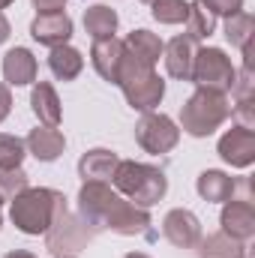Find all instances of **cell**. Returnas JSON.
Listing matches in <instances>:
<instances>
[{
  "label": "cell",
  "mask_w": 255,
  "mask_h": 258,
  "mask_svg": "<svg viewBox=\"0 0 255 258\" xmlns=\"http://www.w3.org/2000/svg\"><path fill=\"white\" fill-rule=\"evenodd\" d=\"M69 210L66 204V195L57 189H48V186H27L24 192H18L12 198V207H9V219L12 225L21 231V234H30V237H39L45 234L54 219Z\"/></svg>",
  "instance_id": "obj_1"
},
{
  "label": "cell",
  "mask_w": 255,
  "mask_h": 258,
  "mask_svg": "<svg viewBox=\"0 0 255 258\" xmlns=\"http://www.w3.org/2000/svg\"><path fill=\"white\" fill-rule=\"evenodd\" d=\"M111 186L120 195H126L129 201L138 204V207H153L168 192V177L156 165L135 162V159H120L117 168H114Z\"/></svg>",
  "instance_id": "obj_2"
},
{
  "label": "cell",
  "mask_w": 255,
  "mask_h": 258,
  "mask_svg": "<svg viewBox=\"0 0 255 258\" xmlns=\"http://www.w3.org/2000/svg\"><path fill=\"white\" fill-rule=\"evenodd\" d=\"M231 117V99L219 90L195 87L189 99L180 108V129L192 138H207Z\"/></svg>",
  "instance_id": "obj_3"
},
{
  "label": "cell",
  "mask_w": 255,
  "mask_h": 258,
  "mask_svg": "<svg viewBox=\"0 0 255 258\" xmlns=\"http://www.w3.org/2000/svg\"><path fill=\"white\" fill-rule=\"evenodd\" d=\"M117 87L123 90L129 108L147 114V111H156V105L162 102L165 96V81L156 75V69L141 60H135L132 54H123V66H120V81Z\"/></svg>",
  "instance_id": "obj_4"
},
{
  "label": "cell",
  "mask_w": 255,
  "mask_h": 258,
  "mask_svg": "<svg viewBox=\"0 0 255 258\" xmlns=\"http://www.w3.org/2000/svg\"><path fill=\"white\" fill-rule=\"evenodd\" d=\"M99 231L93 225H87L78 213H60L54 219V225L45 231V249L54 258H78L96 237Z\"/></svg>",
  "instance_id": "obj_5"
},
{
  "label": "cell",
  "mask_w": 255,
  "mask_h": 258,
  "mask_svg": "<svg viewBox=\"0 0 255 258\" xmlns=\"http://www.w3.org/2000/svg\"><path fill=\"white\" fill-rule=\"evenodd\" d=\"M234 75H237V69H234V63H231V57H228L222 48L207 45V48H198V54H195L189 81L195 84V87H204V90L231 93Z\"/></svg>",
  "instance_id": "obj_6"
},
{
  "label": "cell",
  "mask_w": 255,
  "mask_h": 258,
  "mask_svg": "<svg viewBox=\"0 0 255 258\" xmlns=\"http://www.w3.org/2000/svg\"><path fill=\"white\" fill-rule=\"evenodd\" d=\"M123 195L117 192L111 183H102V180H84L81 189H78V216L93 225L96 231L105 228V219L108 213L114 210V204L120 201Z\"/></svg>",
  "instance_id": "obj_7"
},
{
  "label": "cell",
  "mask_w": 255,
  "mask_h": 258,
  "mask_svg": "<svg viewBox=\"0 0 255 258\" xmlns=\"http://www.w3.org/2000/svg\"><path fill=\"white\" fill-rule=\"evenodd\" d=\"M135 141L141 144V150L147 153H168L177 147L180 141V126L168 117V114H159V111H147L138 117L135 123Z\"/></svg>",
  "instance_id": "obj_8"
},
{
  "label": "cell",
  "mask_w": 255,
  "mask_h": 258,
  "mask_svg": "<svg viewBox=\"0 0 255 258\" xmlns=\"http://www.w3.org/2000/svg\"><path fill=\"white\" fill-rule=\"evenodd\" d=\"M105 228L114 231V234H123V237H138V234L153 237L147 207H138V204H132L129 198H120V201L114 204V210H111L108 219H105Z\"/></svg>",
  "instance_id": "obj_9"
},
{
  "label": "cell",
  "mask_w": 255,
  "mask_h": 258,
  "mask_svg": "<svg viewBox=\"0 0 255 258\" xmlns=\"http://www.w3.org/2000/svg\"><path fill=\"white\" fill-rule=\"evenodd\" d=\"M219 225L228 237L246 243L252 240L255 234V207L252 198H228L222 204V216H219Z\"/></svg>",
  "instance_id": "obj_10"
},
{
  "label": "cell",
  "mask_w": 255,
  "mask_h": 258,
  "mask_svg": "<svg viewBox=\"0 0 255 258\" xmlns=\"http://www.w3.org/2000/svg\"><path fill=\"white\" fill-rule=\"evenodd\" d=\"M162 234H165V240H168L171 246H177V249H192V246L201 240V222H198V216H195L192 210L174 207V210H168L165 219H162Z\"/></svg>",
  "instance_id": "obj_11"
},
{
  "label": "cell",
  "mask_w": 255,
  "mask_h": 258,
  "mask_svg": "<svg viewBox=\"0 0 255 258\" xmlns=\"http://www.w3.org/2000/svg\"><path fill=\"white\" fill-rule=\"evenodd\" d=\"M123 54H126L123 39H117V36H108V39H93V48H90V63H93V69L99 72V78H105L108 84H117V81H120Z\"/></svg>",
  "instance_id": "obj_12"
},
{
  "label": "cell",
  "mask_w": 255,
  "mask_h": 258,
  "mask_svg": "<svg viewBox=\"0 0 255 258\" xmlns=\"http://www.w3.org/2000/svg\"><path fill=\"white\" fill-rule=\"evenodd\" d=\"M219 156L231 165V168H249L255 162V132L252 129L231 126L219 138Z\"/></svg>",
  "instance_id": "obj_13"
},
{
  "label": "cell",
  "mask_w": 255,
  "mask_h": 258,
  "mask_svg": "<svg viewBox=\"0 0 255 258\" xmlns=\"http://www.w3.org/2000/svg\"><path fill=\"white\" fill-rule=\"evenodd\" d=\"M30 36L45 45V48H57L66 45L69 36H72V18L66 12H45V15H36L30 21Z\"/></svg>",
  "instance_id": "obj_14"
},
{
  "label": "cell",
  "mask_w": 255,
  "mask_h": 258,
  "mask_svg": "<svg viewBox=\"0 0 255 258\" xmlns=\"http://www.w3.org/2000/svg\"><path fill=\"white\" fill-rule=\"evenodd\" d=\"M198 54V42H192L189 36H174L165 42L162 48V60H165V72L177 81H189L192 63Z\"/></svg>",
  "instance_id": "obj_15"
},
{
  "label": "cell",
  "mask_w": 255,
  "mask_h": 258,
  "mask_svg": "<svg viewBox=\"0 0 255 258\" xmlns=\"http://www.w3.org/2000/svg\"><path fill=\"white\" fill-rule=\"evenodd\" d=\"M24 147H27V153L36 156L39 162H54V159L63 156L66 138L57 126H42V123H39L36 129H30V135L24 138Z\"/></svg>",
  "instance_id": "obj_16"
},
{
  "label": "cell",
  "mask_w": 255,
  "mask_h": 258,
  "mask_svg": "<svg viewBox=\"0 0 255 258\" xmlns=\"http://www.w3.org/2000/svg\"><path fill=\"white\" fill-rule=\"evenodd\" d=\"M39 63L30 48H9L3 54V78L9 87H27L36 81Z\"/></svg>",
  "instance_id": "obj_17"
},
{
  "label": "cell",
  "mask_w": 255,
  "mask_h": 258,
  "mask_svg": "<svg viewBox=\"0 0 255 258\" xmlns=\"http://www.w3.org/2000/svg\"><path fill=\"white\" fill-rule=\"evenodd\" d=\"M117 162H120V156H117L114 150L93 147V150H87V153L78 159V177H81V180H102V183H111Z\"/></svg>",
  "instance_id": "obj_18"
},
{
  "label": "cell",
  "mask_w": 255,
  "mask_h": 258,
  "mask_svg": "<svg viewBox=\"0 0 255 258\" xmlns=\"http://www.w3.org/2000/svg\"><path fill=\"white\" fill-rule=\"evenodd\" d=\"M30 108H33V114H36V120L42 126H57L60 117H63L60 96H57V90L48 81H36L33 84V90H30Z\"/></svg>",
  "instance_id": "obj_19"
},
{
  "label": "cell",
  "mask_w": 255,
  "mask_h": 258,
  "mask_svg": "<svg viewBox=\"0 0 255 258\" xmlns=\"http://www.w3.org/2000/svg\"><path fill=\"white\" fill-rule=\"evenodd\" d=\"M195 189H198V195L204 201H210V204H225L228 198H234V192H237V180L231 174L219 171V168H207V171L198 174Z\"/></svg>",
  "instance_id": "obj_20"
},
{
  "label": "cell",
  "mask_w": 255,
  "mask_h": 258,
  "mask_svg": "<svg viewBox=\"0 0 255 258\" xmlns=\"http://www.w3.org/2000/svg\"><path fill=\"white\" fill-rule=\"evenodd\" d=\"M123 45H126V51L135 57V60L153 66V69H156V63H159V57H162V48H165V42H162L156 33L144 30V27L132 30L126 39H123Z\"/></svg>",
  "instance_id": "obj_21"
},
{
  "label": "cell",
  "mask_w": 255,
  "mask_h": 258,
  "mask_svg": "<svg viewBox=\"0 0 255 258\" xmlns=\"http://www.w3.org/2000/svg\"><path fill=\"white\" fill-rule=\"evenodd\" d=\"M117 24H120L117 12L111 6H105V3H93V6L84 9V30H87L90 39H108V36H114Z\"/></svg>",
  "instance_id": "obj_22"
},
{
  "label": "cell",
  "mask_w": 255,
  "mask_h": 258,
  "mask_svg": "<svg viewBox=\"0 0 255 258\" xmlns=\"http://www.w3.org/2000/svg\"><path fill=\"white\" fill-rule=\"evenodd\" d=\"M195 246H198V258H243L246 255V243L228 237L225 231H213V234L201 237Z\"/></svg>",
  "instance_id": "obj_23"
},
{
  "label": "cell",
  "mask_w": 255,
  "mask_h": 258,
  "mask_svg": "<svg viewBox=\"0 0 255 258\" xmlns=\"http://www.w3.org/2000/svg\"><path fill=\"white\" fill-rule=\"evenodd\" d=\"M48 69H51V75H54L57 81H72V78L81 75L84 57H81L78 48H72V45L66 42V45L51 48V54H48Z\"/></svg>",
  "instance_id": "obj_24"
},
{
  "label": "cell",
  "mask_w": 255,
  "mask_h": 258,
  "mask_svg": "<svg viewBox=\"0 0 255 258\" xmlns=\"http://www.w3.org/2000/svg\"><path fill=\"white\" fill-rule=\"evenodd\" d=\"M186 36H189L192 42H201V39H210L213 36V30H216V15L201 3V0H195L189 3V15H186Z\"/></svg>",
  "instance_id": "obj_25"
},
{
  "label": "cell",
  "mask_w": 255,
  "mask_h": 258,
  "mask_svg": "<svg viewBox=\"0 0 255 258\" xmlns=\"http://www.w3.org/2000/svg\"><path fill=\"white\" fill-rule=\"evenodd\" d=\"M252 30H255V18L249 12H237L225 18V39L234 48H246L252 42Z\"/></svg>",
  "instance_id": "obj_26"
},
{
  "label": "cell",
  "mask_w": 255,
  "mask_h": 258,
  "mask_svg": "<svg viewBox=\"0 0 255 258\" xmlns=\"http://www.w3.org/2000/svg\"><path fill=\"white\" fill-rule=\"evenodd\" d=\"M150 15L159 24H183L186 15H189V3L186 0H153Z\"/></svg>",
  "instance_id": "obj_27"
},
{
  "label": "cell",
  "mask_w": 255,
  "mask_h": 258,
  "mask_svg": "<svg viewBox=\"0 0 255 258\" xmlns=\"http://www.w3.org/2000/svg\"><path fill=\"white\" fill-rule=\"evenodd\" d=\"M24 156H27L24 138L0 132V168H21Z\"/></svg>",
  "instance_id": "obj_28"
},
{
  "label": "cell",
  "mask_w": 255,
  "mask_h": 258,
  "mask_svg": "<svg viewBox=\"0 0 255 258\" xmlns=\"http://www.w3.org/2000/svg\"><path fill=\"white\" fill-rule=\"evenodd\" d=\"M27 186H30V177H27L24 168H0V198L3 201H12Z\"/></svg>",
  "instance_id": "obj_29"
},
{
  "label": "cell",
  "mask_w": 255,
  "mask_h": 258,
  "mask_svg": "<svg viewBox=\"0 0 255 258\" xmlns=\"http://www.w3.org/2000/svg\"><path fill=\"white\" fill-rule=\"evenodd\" d=\"M231 120H234V126L240 129H252L255 132V99H237L234 105H231Z\"/></svg>",
  "instance_id": "obj_30"
},
{
  "label": "cell",
  "mask_w": 255,
  "mask_h": 258,
  "mask_svg": "<svg viewBox=\"0 0 255 258\" xmlns=\"http://www.w3.org/2000/svg\"><path fill=\"white\" fill-rule=\"evenodd\" d=\"M201 3H204L213 15H222V18L243 12V0H201Z\"/></svg>",
  "instance_id": "obj_31"
},
{
  "label": "cell",
  "mask_w": 255,
  "mask_h": 258,
  "mask_svg": "<svg viewBox=\"0 0 255 258\" xmlns=\"http://www.w3.org/2000/svg\"><path fill=\"white\" fill-rule=\"evenodd\" d=\"M36 15H45V12H63L66 9V0H30Z\"/></svg>",
  "instance_id": "obj_32"
},
{
  "label": "cell",
  "mask_w": 255,
  "mask_h": 258,
  "mask_svg": "<svg viewBox=\"0 0 255 258\" xmlns=\"http://www.w3.org/2000/svg\"><path fill=\"white\" fill-rule=\"evenodd\" d=\"M12 111V93H9V84H0V123L9 117Z\"/></svg>",
  "instance_id": "obj_33"
},
{
  "label": "cell",
  "mask_w": 255,
  "mask_h": 258,
  "mask_svg": "<svg viewBox=\"0 0 255 258\" xmlns=\"http://www.w3.org/2000/svg\"><path fill=\"white\" fill-rule=\"evenodd\" d=\"M9 33H12V27H9V18H6V15L0 12V45H3L6 39H9Z\"/></svg>",
  "instance_id": "obj_34"
},
{
  "label": "cell",
  "mask_w": 255,
  "mask_h": 258,
  "mask_svg": "<svg viewBox=\"0 0 255 258\" xmlns=\"http://www.w3.org/2000/svg\"><path fill=\"white\" fill-rule=\"evenodd\" d=\"M3 258H36L33 252H27V249H12V252H6Z\"/></svg>",
  "instance_id": "obj_35"
},
{
  "label": "cell",
  "mask_w": 255,
  "mask_h": 258,
  "mask_svg": "<svg viewBox=\"0 0 255 258\" xmlns=\"http://www.w3.org/2000/svg\"><path fill=\"white\" fill-rule=\"evenodd\" d=\"M123 258H150V255H147V252H126Z\"/></svg>",
  "instance_id": "obj_36"
},
{
  "label": "cell",
  "mask_w": 255,
  "mask_h": 258,
  "mask_svg": "<svg viewBox=\"0 0 255 258\" xmlns=\"http://www.w3.org/2000/svg\"><path fill=\"white\" fill-rule=\"evenodd\" d=\"M12 3H15V0H0V12H3L6 6H12Z\"/></svg>",
  "instance_id": "obj_37"
},
{
  "label": "cell",
  "mask_w": 255,
  "mask_h": 258,
  "mask_svg": "<svg viewBox=\"0 0 255 258\" xmlns=\"http://www.w3.org/2000/svg\"><path fill=\"white\" fill-rule=\"evenodd\" d=\"M0 225H3V198H0Z\"/></svg>",
  "instance_id": "obj_38"
},
{
  "label": "cell",
  "mask_w": 255,
  "mask_h": 258,
  "mask_svg": "<svg viewBox=\"0 0 255 258\" xmlns=\"http://www.w3.org/2000/svg\"><path fill=\"white\" fill-rule=\"evenodd\" d=\"M141 3H153V0H141Z\"/></svg>",
  "instance_id": "obj_39"
},
{
  "label": "cell",
  "mask_w": 255,
  "mask_h": 258,
  "mask_svg": "<svg viewBox=\"0 0 255 258\" xmlns=\"http://www.w3.org/2000/svg\"><path fill=\"white\" fill-rule=\"evenodd\" d=\"M243 258H249V252H246V255H243Z\"/></svg>",
  "instance_id": "obj_40"
}]
</instances>
